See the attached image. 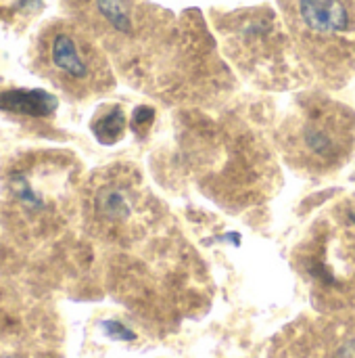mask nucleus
Returning a JSON list of instances; mask_svg holds the SVG:
<instances>
[{
	"label": "nucleus",
	"mask_w": 355,
	"mask_h": 358,
	"mask_svg": "<svg viewBox=\"0 0 355 358\" xmlns=\"http://www.w3.org/2000/svg\"><path fill=\"white\" fill-rule=\"evenodd\" d=\"M63 162L52 153H25L4 172L0 212L4 224L27 241L50 235L61 220Z\"/></svg>",
	"instance_id": "nucleus-1"
},
{
	"label": "nucleus",
	"mask_w": 355,
	"mask_h": 358,
	"mask_svg": "<svg viewBox=\"0 0 355 358\" xmlns=\"http://www.w3.org/2000/svg\"><path fill=\"white\" fill-rule=\"evenodd\" d=\"M31 63L40 76L73 94L90 92L103 76L96 50L73 25L63 21L40 31L33 42Z\"/></svg>",
	"instance_id": "nucleus-2"
},
{
	"label": "nucleus",
	"mask_w": 355,
	"mask_h": 358,
	"mask_svg": "<svg viewBox=\"0 0 355 358\" xmlns=\"http://www.w3.org/2000/svg\"><path fill=\"white\" fill-rule=\"evenodd\" d=\"M90 214L92 220L105 227L126 222L132 216V206L126 189L119 182H111V180L98 182L90 197Z\"/></svg>",
	"instance_id": "nucleus-3"
},
{
	"label": "nucleus",
	"mask_w": 355,
	"mask_h": 358,
	"mask_svg": "<svg viewBox=\"0 0 355 358\" xmlns=\"http://www.w3.org/2000/svg\"><path fill=\"white\" fill-rule=\"evenodd\" d=\"M299 10L303 23L320 34H337L349 25V13L341 0H301Z\"/></svg>",
	"instance_id": "nucleus-4"
},
{
	"label": "nucleus",
	"mask_w": 355,
	"mask_h": 358,
	"mask_svg": "<svg viewBox=\"0 0 355 358\" xmlns=\"http://www.w3.org/2000/svg\"><path fill=\"white\" fill-rule=\"evenodd\" d=\"M126 128V117H123V111L119 107H113L109 109L107 113L98 115L94 122H92V132L96 134V138L105 145H111L115 143L121 132Z\"/></svg>",
	"instance_id": "nucleus-5"
},
{
	"label": "nucleus",
	"mask_w": 355,
	"mask_h": 358,
	"mask_svg": "<svg viewBox=\"0 0 355 358\" xmlns=\"http://www.w3.org/2000/svg\"><path fill=\"white\" fill-rule=\"evenodd\" d=\"M96 8L115 29L126 34L132 29L128 0H96Z\"/></svg>",
	"instance_id": "nucleus-6"
},
{
	"label": "nucleus",
	"mask_w": 355,
	"mask_h": 358,
	"mask_svg": "<svg viewBox=\"0 0 355 358\" xmlns=\"http://www.w3.org/2000/svg\"><path fill=\"white\" fill-rule=\"evenodd\" d=\"M303 138H305V147L320 159H331L337 153V143H335L333 134L320 126H310L305 130Z\"/></svg>",
	"instance_id": "nucleus-7"
},
{
	"label": "nucleus",
	"mask_w": 355,
	"mask_h": 358,
	"mask_svg": "<svg viewBox=\"0 0 355 358\" xmlns=\"http://www.w3.org/2000/svg\"><path fill=\"white\" fill-rule=\"evenodd\" d=\"M153 117H155V111L151 107H138L134 111V117H132V128L134 130H142V128H146L153 122Z\"/></svg>",
	"instance_id": "nucleus-8"
},
{
	"label": "nucleus",
	"mask_w": 355,
	"mask_h": 358,
	"mask_svg": "<svg viewBox=\"0 0 355 358\" xmlns=\"http://www.w3.org/2000/svg\"><path fill=\"white\" fill-rule=\"evenodd\" d=\"M352 220H354V224H355V214H354V216H352Z\"/></svg>",
	"instance_id": "nucleus-9"
}]
</instances>
